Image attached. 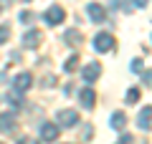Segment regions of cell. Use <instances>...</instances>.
<instances>
[{
    "label": "cell",
    "mask_w": 152,
    "mask_h": 144,
    "mask_svg": "<svg viewBox=\"0 0 152 144\" xmlns=\"http://www.w3.org/2000/svg\"><path fill=\"white\" fill-rule=\"evenodd\" d=\"M79 99H81V104L86 109H94V101H96V94H94V89H84L81 94H79Z\"/></svg>",
    "instance_id": "8fae6325"
},
{
    "label": "cell",
    "mask_w": 152,
    "mask_h": 144,
    "mask_svg": "<svg viewBox=\"0 0 152 144\" xmlns=\"http://www.w3.org/2000/svg\"><path fill=\"white\" fill-rule=\"evenodd\" d=\"M0 144H3V142H0Z\"/></svg>",
    "instance_id": "cb8c5ba5"
},
{
    "label": "cell",
    "mask_w": 152,
    "mask_h": 144,
    "mask_svg": "<svg viewBox=\"0 0 152 144\" xmlns=\"http://www.w3.org/2000/svg\"><path fill=\"white\" fill-rule=\"evenodd\" d=\"M33 18H36V15H33V13H23V15H20V23H31Z\"/></svg>",
    "instance_id": "d6986e66"
},
{
    "label": "cell",
    "mask_w": 152,
    "mask_h": 144,
    "mask_svg": "<svg viewBox=\"0 0 152 144\" xmlns=\"http://www.w3.org/2000/svg\"><path fill=\"white\" fill-rule=\"evenodd\" d=\"M132 142V137H129V134H122V144H129Z\"/></svg>",
    "instance_id": "44dd1931"
},
{
    "label": "cell",
    "mask_w": 152,
    "mask_h": 144,
    "mask_svg": "<svg viewBox=\"0 0 152 144\" xmlns=\"http://www.w3.org/2000/svg\"><path fill=\"white\" fill-rule=\"evenodd\" d=\"M64 41L69 43V46H81V43H84V33H81V31H76V28H71V31H66Z\"/></svg>",
    "instance_id": "30bf717a"
},
{
    "label": "cell",
    "mask_w": 152,
    "mask_h": 144,
    "mask_svg": "<svg viewBox=\"0 0 152 144\" xmlns=\"http://www.w3.org/2000/svg\"><path fill=\"white\" fill-rule=\"evenodd\" d=\"M94 48H96L99 53H109V51H114V36H112V33H99V36L94 38Z\"/></svg>",
    "instance_id": "6da1fadb"
},
{
    "label": "cell",
    "mask_w": 152,
    "mask_h": 144,
    "mask_svg": "<svg viewBox=\"0 0 152 144\" xmlns=\"http://www.w3.org/2000/svg\"><path fill=\"white\" fill-rule=\"evenodd\" d=\"M18 144H38V142H36V139H31V137H20V139H18Z\"/></svg>",
    "instance_id": "ffe728a7"
},
{
    "label": "cell",
    "mask_w": 152,
    "mask_h": 144,
    "mask_svg": "<svg viewBox=\"0 0 152 144\" xmlns=\"http://www.w3.org/2000/svg\"><path fill=\"white\" fill-rule=\"evenodd\" d=\"M41 41H43V33L41 31H28L26 36H23V46L26 48H38Z\"/></svg>",
    "instance_id": "5b68a950"
},
{
    "label": "cell",
    "mask_w": 152,
    "mask_h": 144,
    "mask_svg": "<svg viewBox=\"0 0 152 144\" xmlns=\"http://www.w3.org/2000/svg\"><path fill=\"white\" fill-rule=\"evenodd\" d=\"M8 101H10V106H15V109H20L23 106V104H26V101H23V91H10V94H8Z\"/></svg>",
    "instance_id": "4fadbf2b"
},
{
    "label": "cell",
    "mask_w": 152,
    "mask_h": 144,
    "mask_svg": "<svg viewBox=\"0 0 152 144\" xmlns=\"http://www.w3.org/2000/svg\"><path fill=\"white\" fill-rule=\"evenodd\" d=\"M99 73H102V63H96V61H91V63H86V66L81 68V79L89 81V84H91V81H96Z\"/></svg>",
    "instance_id": "3957f363"
},
{
    "label": "cell",
    "mask_w": 152,
    "mask_h": 144,
    "mask_svg": "<svg viewBox=\"0 0 152 144\" xmlns=\"http://www.w3.org/2000/svg\"><path fill=\"white\" fill-rule=\"evenodd\" d=\"M8 38H10V28H8V25H0V46L8 43Z\"/></svg>",
    "instance_id": "e0dca14e"
},
{
    "label": "cell",
    "mask_w": 152,
    "mask_h": 144,
    "mask_svg": "<svg viewBox=\"0 0 152 144\" xmlns=\"http://www.w3.org/2000/svg\"><path fill=\"white\" fill-rule=\"evenodd\" d=\"M124 124H127V116H124L122 111H114V114H112V129L119 132V129H124Z\"/></svg>",
    "instance_id": "5bb4252c"
},
{
    "label": "cell",
    "mask_w": 152,
    "mask_h": 144,
    "mask_svg": "<svg viewBox=\"0 0 152 144\" xmlns=\"http://www.w3.org/2000/svg\"><path fill=\"white\" fill-rule=\"evenodd\" d=\"M64 15H66V13H64V8H61V5H51L48 10H46L43 20L48 23V25H58V23L64 20Z\"/></svg>",
    "instance_id": "7a4b0ae2"
},
{
    "label": "cell",
    "mask_w": 152,
    "mask_h": 144,
    "mask_svg": "<svg viewBox=\"0 0 152 144\" xmlns=\"http://www.w3.org/2000/svg\"><path fill=\"white\" fill-rule=\"evenodd\" d=\"M86 13H89V18H91V23H102V20H107V10H104L99 3H91V5L86 8Z\"/></svg>",
    "instance_id": "52a82bcc"
},
{
    "label": "cell",
    "mask_w": 152,
    "mask_h": 144,
    "mask_svg": "<svg viewBox=\"0 0 152 144\" xmlns=\"http://www.w3.org/2000/svg\"><path fill=\"white\" fill-rule=\"evenodd\" d=\"M132 71H134V73H140V71H142V61H140V58L132 61Z\"/></svg>",
    "instance_id": "ac0fdd59"
},
{
    "label": "cell",
    "mask_w": 152,
    "mask_h": 144,
    "mask_svg": "<svg viewBox=\"0 0 152 144\" xmlns=\"http://www.w3.org/2000/svg\"><path fill=\"white\" fill-rule=\"evenodd\" d=\"M58 121H61V127H74V124L79 121V111L64 109V111H58Z\"/></svg>",
    "instance_id": "8992f818"
},
{
    "label": "cell",
    "mask_w": 152,
    "mask_h": 144,
    "mask_svg": "<svg viewBox=\"0 0 152 144\" xmlns=\"http://www.w3.org/2000/svg\"><path fill=\"white\" fill-rule=\"evenodd\" d=\"M134 5H137V8H145V5H147V0H134Z\"/></svg>",
    "instance_id": "7402d4cb"
},
{
    "label": "cell",
    "mask_w": 152,
    "mask_h": 144,
    "mask_svg": "<svg viewBox=\"0 0 152 144\" xmlns=\"http://www.w3.org/2000/svg\"><path fill=\"white\" fill-rule=\"evenodd\" d=\"M20 3H31V0H20Z\"/></svg>",
    "instance_id": "603a6c76"
},
{
    "label": "cell",
    "mask_w": 152,
    "mask_h": 144,
    "mask_svg": "<svg viewBox=\"0 0 152 144\" xmlns=\"http://www.w3.org/2000/svg\"><path fill=\"white\" fill-rule=\"evenodd\" d=\"M15 116L13 114H0V132L3 134H10V132H15Z\"/></svg>",
    "instance_id": "ba28073f"
},
{
    "label": "cell",
    "mask_w": 152,
    "mask_h": 144,
    "mask_svg": "<svg viewBox=\"0 0 152 144\" xmlns=\"http://www.w3.org/2000/svg\"><path fill=\"white\" fill-rule=\"evenodd\" d=\"M31 84H33V76L28 73V71H23V73L15 76V89L18 91H28V89H31Z\"/></svg>",
    "instance_id": "9c48e42d"
},
{
    "label": "cell",
    "mask_w": 152,
    "mask_h": 144,
    "mask_svg": "<svg viewBox=\"0 0 152 144\" xmlns=\"http://www.w3.org/2000/svg\"><path fill=\"white\" fill-rule=\"evenodd\" d=\"M150 116H152V106H145L140 111V116H137V124H140V129H150Z\"/></svg>",
    "instance_id": "7c38bea8"
},
{
    "label": "cell",
    "mask_w": 152,
    "mask_h": 144,
    "mask_svg": "<svg viewBox=\"0 0 152 144\" xmlns=\"http://www.w3.org/2000/svg\"><path fill=\"white\" fill-rule=\"evenodd\" d=\"M76 68H79V56H71V58H66V63H64V71H66V73H74Z\"/></svg>",
    "instance_id": "9a60e30c"
},
{
    "label": "cell",
    "mask_w": 152,
    "mask_h": 144,
    "mask_svg": "<svg viewBox=\"0 0 152 144\" xmlns=\"http://www.w3.org/2000/svg\"><path fill=\"white\" fill-rule=\"evenodd\" d=\"M56 137H58V124H53V121L41 124V139L43 142H56Z\"/></svg>",
    "instance_id": "277c9868"
},
{
    "label": "cell",
    "mask_w": 152,
    "mask_h": 144,
    "mask_svg": "<svg viewBox=\"0 0 152 144\" xmlns=\"http://www.w3.org/2000/svg\"><path fill=\"white\" fill-rule=\"evenodd\" d=\"M137 99H140V89H129L127 91V104H137Z\"/></svg>",
    "instance_id": "2e32d148"
}]
</instances>
